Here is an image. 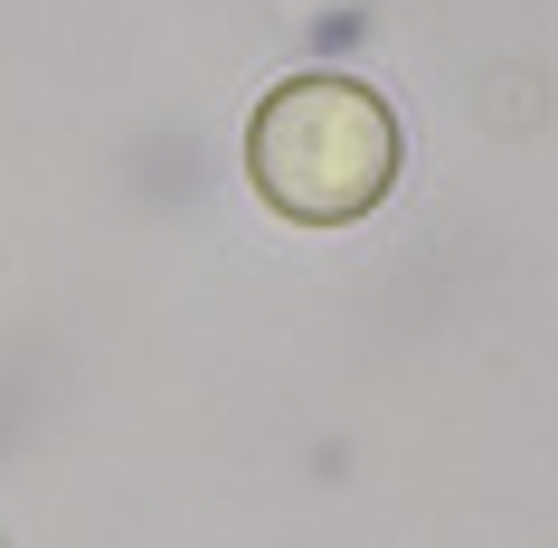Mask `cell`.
Returning <instances> with one entry per match:
<instances>
[{
    "label": "cell",
    "instance_id": "6da1fadb",
    "mask_svg": "<svg viewBox=\"0 0 558 548\" xmlns=\"http://www.w3.org/2000/svg\"><path fill=\"white\" fill-rule=\"evenodd\" d=\"M246 180L294 228H351L398 180V114L360 76H284L246 123Z\"/></svg>",
    "mask_w": 558,
    "mask_h": 548
}]
</instances>
